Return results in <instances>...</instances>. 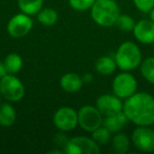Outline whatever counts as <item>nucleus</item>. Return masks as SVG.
Listing matches in <instances>:
<instances>
[{"label": "nucleus", "mask_w": 154, "mask_h": 154, "mask_svg": "<svg viewBox=\"0 0 154 154\" xmlns=\"http://www.w3.org/2000/svg\"><path fill=\"white\" fill-rule=\"evenodd\" d=\"M112 89L116 96L122 99H127L136 93L137 82L130 72L122 71V73L116 75L113 79Z\"/></svg>", "instance_id": "39448f33"}, {"label": "nucleus", "mask_w": 154, "mask_h": 154, "mask_svg": "<svg viewBox=\"0 0 154 154\" xmlns=\"http://www.w3.org/2000/svg\"><path fill=\"white\" fill-rule=\"evenodd\" d=\"M96 0H69V3H70L71 8L76 11H87V10H90L93 7L94 2Z\"/></svg>", "instance_id": "b1692460"}, {"label": "nucleus", "mask_w": 154, "mask_h": 154, "mask_svg": "<svg viewBox=\"0 0 154 154\" xmlns=\"http://www.w3.org/2000/svg\"><path fill=\"white\" fill-rule=\"evenodd\" d=\"M135 24V20L129 15H119L115 22V26L122 32H133Z\"/></svg>", "instance_id": "5701e85b"}, {"label": "nucleus", "mask_w": 154, "mask_h": 154, "mask_svg": "<svg viewBox=\"0 0 154 154\" xmlns=\"http://www.w3.org/2000/svg\"><path fill=\"white\" fill-rule=\"evenodd\" d=\"M117 64L114 58L110 56H103L95 62V69L101 75H111L115 72Z\"/></svg>", "instance_id": "2eb2a0df"}, {"label": "nucleus", "mask_w": 154, "mask_h": 154, "mask_svg": "<svg viewBox=\"0 0 154 154\" xmlns=\"http://www.w3.org/2000/svg\"><path fill=\"white\" fill-rule=\"evenodd\" d=\"M77 113H78V125L87 132L92 133L103 125V114L98 111L96 107L84 106Z\"/></svg>", "instance_id": "0eeeda50"}, {"label": "nucleus", "mask_w": 154, "mask_h": 154, "mask_svg": "<svg viewBox=\"0 0 154 154\" xmlns=\"http://www.w3.org/2000/svg\"><path fill=\"white\" fill-rule=\"evenodd\" d=\"M92 79H93L92 74H85L84 76H82L84 82H92Z\"/></svg>", "instance_id": "bb28decb"}, {"label": "nucleus", "mask_w": 154, "mask_h": 154, "mask_svg": "<svg viewBox=\"0 0 154 154\" xmlns=\"http://www.w3.org/2000/svg\"><path fill=\"white\" fill-rule=\"evenodd\" d=\"M112 149L117 154H125L129 151L130 148V139L125 133L117 132L111 139Z\"/></svg>", "instance_id": "dca6fc26"}, {"label": "nucleus", "mask_w": 154, "mask_h": 154, "mask_svg": "<svg viewBox=\"0 0 154 154\" xmlns=\"http://www.w3.org/2000/svg\"><path fill=\"white\" fill-rule=\"evenodd\" d=\"M133 34L136 40L143 45L154 43V22L151 19H143L136 22Z\"/></svg>", "instance_id": "f8f14e48"}, {"label": "nucleus", "mask_w": 154, "mask_h": 154, "mask_svg": "<svg viewBox=\"0 0 154 154\" xmlns=\"http://www.w3.org/2000/svg\"><path fill=\"white\" fill-rule=\"evenodd\" d=\"M92 138L98 146L107 145L111 140V132L105 127H99L92 132Z\"/></svg>", "instance_id": "4be33fe9"}, {"label": "nucleus", "mask_w": 154, "mask_h": 154, "mask_svg": "<svg viewBox=\"0 0 154 154\" xmlns=\"http://www.w3.org/2000/svg\"><path fill=\"white\" fill-rule=\"evenodd\" d=\"M9 74H17L22 68V58L18 54L11 53L3 60Z\"/></svg>", "instance_id": "6ab92c4d"}, {"label": "nucleus", "mask_w": 154, "mask_h": 154, "mask_svg": "<svg viewBox=\"0 0 154 154\" xmlns=\"http://www.w3.org/2000/svg\"><path fill=\"white\" fill-rule=\"evenodd\" d=\"M131 140L139 151H154V130L150 128V126H137L132 132Z\"/></svg>", "instance_id": "6e6552de"}, {"label": "nucleus", "mask_w": 154, "mask_h": 154, "mask_svg": "<svg viewBox=\"0 0 154 154\" xmlns=\"http://www.w3.org/2000/svg\"><path fill=\"white\" fill-rule=\"evenodd\" d=\"M53 122L56 128L62 132L72 131L78 125V113L73 108L62 107L55 112Z\"/></svg>", "instance_id": "1a4fd4ad"}, {"label": "nucleus", "mask_w": 154, "mask_h": 154, "mask_svg": "<svg viewBox=\"0 0 154 154\" xmlns=\"http://www.w3.org/2000/svg\"><path fill=\"white\" fill-rule=\"evenodd\" d=\"M114 59L117 64V68L127 72H131L138 68L143 61L140 49L132 41L122 42L118 47Z\"/></svg>", "instance_id": "7ed1b4c3"}, {"label": "nucleus", "mask_w": 154, "mask_h": 154, "mask_svg": "<svg viewBox=\"0 0 154 154\" xmlns=\"http://www.w3.org/2000/svg\"><path fill=\"white\" fill-rule=\"evenodd\" d=\"M129 119L124 112L113 114V115L105 116L103 122V126L107 128L111 133L120 132L127 126Z\"/></svg>", "instance_id": "ddd939ff"}, {"label": "nucleus", "mask_w": 154, "mask_h": 154, "mask_svg": "<svg viewBox=\"0 0 154 154\" xmlns=\"http://www.w3.org/2000/svg\"><path fill=\"white\" fill-rule=\"evenodd\" d=\"M18 5L22 13L26 15H36L41 11L43 0H18Z\"/></svg>", "instance_id": "a211bd4d"}, {"label": "nucleus", "mask_w": 154, "mask_h": 154, "mask_svg": "<svg viewBox=\"0 0 154 154\" xmlns=\"http://www.w3.org/2000/svg\"><path fill=\"white\" fill-rule=\"evenodd\" d=\"M140 73L148 82L154 85V56L141 61Z\"/></svg>", "instance_id": "412c9836"}, {"label": "nucleus", "mask_w": 154, "mask_h": 154, "mask_svg": "<svg viewBox=\"0 0 154 154\" xmlns=\"http://www.w3.org/2000/svg\"><path fill=\"white\" fill-rule=\"evenodd\" d=\"M16 120V111L10 103L0 105V126L11 127Z\"/></svg>", "instance_id": "f3484780"}, {"label": "nucleus", "mask_w": 154, "mask_h": 154, "mask_svg": "<svg viewBox=\"0 0 154 154\" xmlns=\"http://www.w3.org/2000/svg\"><path fill=\"white\" fill-rule=\"evenodd\" d=\"M96 108L103 114V116H109L122 112L124 103L122 98L116 96L115 94H103L96 99Z\"/></svg>", "instance_id": "9b49d317"}, {"label": "nucleus", "mask_w": 154, "mask_h": 154, "mask_svg": "<svg viewBox=\"0 0 154 154\" xmlns=\"http://www.w3.org/2000/svg\"><path fill=\"white\" fill-rule=\"evenodd\" d=\"M37 20L43 26H53L57 22L58 14L54 9H41L37 14Z\"/></svg>", "instance_id": "aec40b11"}, {"label": "nucleus", "mask_w": 154, "mask_h": 154, "mask_svg": "<svg viewBox=\"0 0 154 154\" xmlns=\"http://www.w3.org/2000/svg\"><path fill=\"white\" fill-rule=\"evenodd\" d=\"M33 28V20L30 15L24 13L14 15L8 22V33L13 38H22L31 32Z\"/></svg>", "instance_id": "9d476101"}, {"label": "nucleus", "mask_w": 154, "mask_h": 154, "mask_svg": "<svg viewBox=\"0 0 154 154\" xmlns=\"http://www.w3.org/2000/svg\"><path fill=\"white\" fill-rule=\"evenodd\" d=\"M122 112L136 126L154 125V97L149 93L136 92L126 99Z\"/></svg>", "instance_id": "f257e3e1"}, {"label": "nucleus", "mask_w": 154, "mask_h": 154, "mask_svg": "<svg viewBox=\"0 0 154 154\" xmlns=\"http://www.w3.org/2000/svg\"><path fill=\"white\" fill-rule=\"evenodd\" d=\"M1 96H2V95H1V93H0V105H1Z\"/></svg>", "instance_id": "c85d7f7f"}, {"label": "nucleus", "mask_w": 154, "mask_h": 154, "mask_svg": "<svg viewBox=\"0 0 154 154\" xmlns=\"http://www.w3.org/2000/svg\"><path fill=\"white\" fill-rule=\"evenodd\" d=\"M66 154H98L100 148L93 138L86 136H76L69 139L63 148Z\"/></svg>", "instance_id": "423d86ee"}, {"label": "nucleus", "mask_w": 154, "mask_h": 154, "mask_svg": "<svg viewBox=\"0 0 154 154\" xmlns=\"http://www.w3.org/2000/svg\"><path fill=\"white\" fill-rule=\"evenodd\" d=\"M8 74H9V73H8L7 68H5V62L0 61V78H2V77H5V75H8Z\"/></svg>", "instance_id": "a878e982"}, {"label": "nucleus", "mask_w": 154, "mask_h": 154, "mask_svg": "<svg viewBox=\"0 0 154 154\" xmlns=\"http://www.w3.org/2000/svg\"><path fill=\"white\" fill-rule=\"evenodd\" d=\"M119 15V7L115 0H96L91 8L92 19L103 28L115 26Z\"/></svg>", "instance_id": "f03ea898"}, {"label": "nucleus", "mask_w": 154, "mask_h": 154, "mask_svg": "<svg viewBox=\"0 0 154 154\" xmlns=\"http://www.w3.org/2000/svg\"><path fill=\"white\" fill-rule=\"evenodd\" d=\"M0 93L7 100L16 103L23 98L26 88L19 78L14 74H8L0 78Z\"/></svg>", "instance_id": "20e7f679"}, {"label": "nucleus", "mask_w": 154, "mask_h": 154, "mask_svg": "<svg viewBox=\"0 0 154 154\" xmlns=\"http://www.w3.org/2000/svg\"><path fill=\"white\" fill-rule=\"evenodd\" d=\"M149 16H150V19H151L152 21L154 22V8H153V9L151 10V11H150V13H149Z\"/></svg>", "instance_id": "cd10ccee"}, {"label": "nucleus", "mask_w": 154, "mask_h": 154, "mask_svg": "<svg viewBox=\"0 0 154 154\" xmlns=\"http://www.w3.org/2000/svg\"><path fill=\"white\" fill-rule=\"evenodd\" d=\"M82 77L75 73H66L60 78V87L68 93H75L82 88Z\"/></svg>", "instance_id": "4468645a"}, {"label": "nucleus", "mask_w": 154, "mask_h": 154, "mask_svg": "<svg viewBox=\"0 0 154 154\" xmlns=\"http://www.w3.org/2000/svg\"><path fill=\"white\" fill-rule=\"evenodd\" d=\"M135 7L143 13H150L154 8V0H133Z\"/></svg>", "instance_id": "393cba45"}]
</instances>
